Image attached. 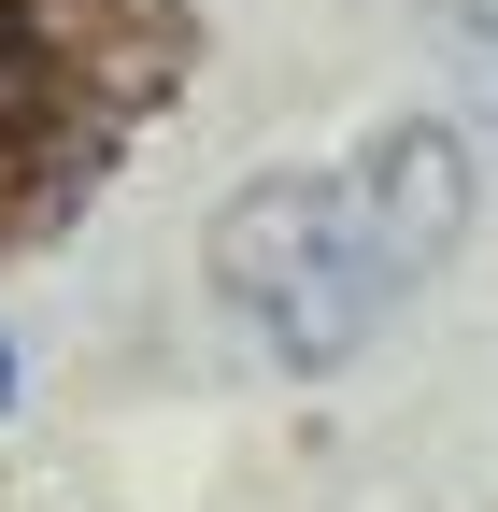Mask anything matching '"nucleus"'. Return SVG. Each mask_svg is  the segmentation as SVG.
Segmentation results:
<instances>
[{
	"instance_id": "1",
	"label": "nucleus",
	"mask_w": 498,
	"mask_h": 512,
	"mask_svg": "<svg viewBox=\"0 0 498 512\" xmlns=\"http://www.w3.org/2000/svg\"><path fill=\"white\" fill-rule=\"evenodd\" d=\"M214 285H228V313L285 370H342L370 328H385L399 256H385V228H370V200L342 171H257L214 214Z\"/></svg>"
},
{
	"instance_id": "2",
	"label": "nucleus",
	"mask_w": 498,
	"mask_h": 512,
	"mask_svg": "<svg viewBox=\"0 0 498 512\" xmlns=\"http://www.w3.org/2000/svg\"><path fill=\"white\" fill-rule=\"evenodd\" d=\"M0 384H15V356H0Z\"/></svg>"
}]
</instances>
